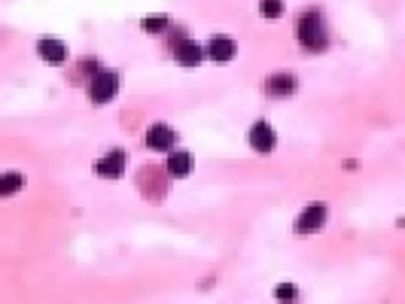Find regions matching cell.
<instances>
[{
	"mask_svg": "<svg viewBox=\"0 0 405 304\" xmlns=\"http://www.w3.org/2000/svg\"><path fill=\"white\" fill-rule=\"evenodd\" d=\"M299 40L308 46V49H323L326 46V28H323V19H320V12L308 10L302 15L299 21Z\"/></svg>",
	"mask_w": 405,
	"mask_h": 304,
	"instance_id": "6da1fadb",
	"label": "cell"
},
{
	"mask_svg": "<svg viewBox=\"0 0 405 304\" xmlns=\"http://www.w3.org/2000/svg\"><path fill=\"white\" fill-rule=\"evenodd\" d=\"M119 91V76L116 73H98L89 86V95L95 104H107Z\"/></svg>",
	"mask_w": 405,
	"mask_h": 304,
	"instance_id": "7a4b0ae2",
	"label": "cell"
},
{
	"mask_svg": "<svg viewBox=\"0 0 405 304\" xmlns=\"http://www.w3.org/2000/svg\"><path fill=\"white\" fill-rule=\"evenodd\" d=\"M323 222H326V204H308V207L302 210L299 222H296V231L311 234V231H317Z\"/></svg>",
	"mask_w": 405,
	"mask_h": 304,
	"instance_id": "3957f363",
	"label": "cell"
},
{
	"mask_svg": "<svg viewBox=\"0 0 405 304\" xmlns=\"http://www.w3.org/2000/svg\"><path fill=\"white\" fill-rule=\"evenodd\" d=\"M95 171L101 173V177L107 180H116L125 173V152H119V149H113V152H107V155L101 158V162L95 164Z\"/></svg>",
	"mask_w": 405,
	"mask_h": 304,
	"instance_id": "277c9868",
	"label": "cell"
},
{
	"mask_svg": "<svg viewBox=\"0 0 405 304\" xmlns=\"http://www.w3.org/2000/svg\"><path fill=\"white\" fill-rule=\"evenodd\" d=\"M274 143H278V137H274V128L265 125V122H256L253 128H250V146L256 152H271Z\"/></svg>",
	"mask_w": 405,
	"mask_h": 304,
	"instance_id": "5b68a950",
	"label": "cell"
},
{
	"mask_svg": "<svg viewBox=\"0 0 405 304\" xmlns=\"http://www.w3.org/2000/svg\"><path fill=\"white\" fill-rule=\"evenodd\" d=\"M147 146L156 152H168L174 146V131L168 125H152L147 131Z\"/></svg>",
	"mask_w": 405,
	"mask_h": 304,
	"instance_id": "8992f818",
	"label": "cell"
},
{
	"mask_svg": "<svg viewBox=\"0 0 405 304\" xmlns=\"http://www.w3.org/2000/svg\"><path fill=\"white\" fill-rule=\"evenodd\" d=\"M235 52H238V46H235L232 37H213V40L208 43V55L213 61H232Z\"/></svg>",
	"mask_w": 405,
	"mask_h": 304,
	"instance_id": "52a82bcc",
	"label": "cell"
},
{
	"mask_svg": "<svg viewBox=\"0 0 405 304\" xmlns=\"http://www.w3.org/2000/svg\"><path fill=\"white\" fill-rule=\"evenodd\" d=\"M174 55H177V61H180L183 67H195L198 61H201V46H198V43H189V40H183V43H177Z\"/></svg>",
	"mask_w": 405,
	"mask_h": 304,
	"instance_id": "ba28073f",
	"label": "cell"
},
{
	"mask_svg": "<svg viewBox=\"0 0 405 304\" xmlns=\"http://www.w3.org/2000/svg\"><path fill=\"white\" fill-rule=\"evenodd\" d=\"M37 52H40V58L52 61V64H61V61L67 58V49H64V43L61 40H40Z\"/></svg>",
	"mask_w": 405,
	"mask_h": 304,
	"instance_id": "9c48e42d",
	"label": "cell"
},
{
	"mask_svg": "<svg viewBox=\"0 0 405 304\" xmlns=\"http://www.w3.org/2000/svg\"><path fill=\"white\" fill-rule=\"evenodd\" d=\"M189 171H192V155H189V152H174V155H168V173L186 177Z\"/></svg>",
	"mask_w": 405,
	"mask_h": 304,
	"instance_id": "30bf717a",
	"label": "cell"
},
{
	"mask_svg": "<svg viewBox=\"0 0 405 304\" xmlns=\"http://www.w3.org/2000/svg\"><path fill=\"white\" fill-rule=\"evenodd\" d=\"M265 88H269V91H274V95H289V91H293L296 88V79H293V76H271V79L269 82H265Z\"/></svg>",
	"mask_w": 405,
	"mask_h": 304,
	"instance_id": "8fae6325",
	"label": "cell"
},
{
	"mask_svg": "<svg viewBox=\"0 0 405 304\" xmlns=\"http://www.w3.org/2000/svg\"><path fill=\"white\" fill-rule=\"evenodd\" d=\"M21 186H25V177H21V173H3V177H0V192L3 195L19 192Z\"/></svg>",
	"mask_w": 405,
	"mask_h": 304,
	"instance_id": "7c38bea8",
	"label": "cell"
},
{
	"mask_svg": "<svg viewBox=\"0 0 405 304\" xmlns=\"http://www.w3.org/2000/svg\"><path fill=\"white\" fill-rule=\"evenodd\" d=\"M259 12H262L265 19H278V15L284 12V3H280V0H259Z\"/></svg>",
	"mask_w": 405,
	"mask_h": 304,
	"instance_id": "4fadbf2b",
	"label": "cell"
},
{
	"mask_svg": "<svg viewBox=\"0 0 405 304\" xmlns=\"http://www.w3.org/2000/svg\"><path fill=\"white\" fill-rule=\"evenodd\" d=\"M143 28H147L150 34H159V30L168 28V15H150V19H143Z\"/></svg>",
	"mask_w": 405,
	"mask_h": 304,
	"instance_id": "5bb4252c",
	"label": "cell"
},
{
	"mask_svg": "<svg viewBox=\"0 0 405 304\" xmlns=\"http://www.w3.org/2000/svg\"><path fill=\"white\" fill-rule=\"evenodd\" d=\"M274 295H278V298H296V286L280 283V286H278V292H274Z\"/></svg>",
	"mask_w": 405,
	"mask_h": 304,
	"instance_id": "9a60e30c",
	"label": "cell"
}]
</instances>
